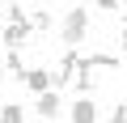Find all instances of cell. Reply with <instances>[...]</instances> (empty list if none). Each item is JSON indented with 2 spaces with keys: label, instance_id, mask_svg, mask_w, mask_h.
Here are the masks:
<instances>
[{
  "label": "cell",
  "instance_id": "cell-1",
  "mask_svg": "<svg viewBox=\"0 0 127 123\" xmlns=\"http://www.w3.org/2000/svg\"><path fill=\"white\" fill-rule=\"evenodd\" d=\"M85 34H89V9H68L64 21H59V38L68 42V47H81Z\"/></svg>",
  "mask_w": 127,
  "mask_h": 123
},
{
  "label": "cell",
  "instance_id": "cell-2",
  "mask_svg": "<svg viewBox=\"0 0 127 123\" xmlns=\"http://www.w3.org/2000/svg\"><path fill=\"white\" fill-rule=\"evenodd\" d=\"M81 59H85V55H81L76 47H68V51L59 55V72H55V89H64V85H72V81H76V68H81Z\"/></svg>",
  "mask_w": 127,
  "mask_h": 123
},
{
  "label": "cell",
  "instance_id": "cell-3",
  "mask_svg": "<svg viewBox=\"0 0 127 123\" xmlns=\"http://www.w3.org/2000/svg\"><path fill=\"white\" fill-rule=\"evenodd\" d=\"M72 85H76L81 98H89V93L97 89V68H93V59H89V55L81 59V68H76V81H72Z\"/></svg>",
  "mask_w": 127,
  "mask_h": 123
},
{
  "label": "cell",
  "instance_id": "cell-4",
  "mask_svg": "<svg viewBox=\"0 0 127 123\" xmlns=\"http://www.w3.org/2000/svg\"><path fill=\"white\" fill-rule=\"evenodd\" d=\"M26 89H34V93H51V89H55V72H47V68H30Z\"/></svg>",
  "mask_w": 127,
  "mask_h": 123
},
{
  "label": "cell",
  "instance_id": "cell-5",
  "mask_svg": "<svg viewBox=\"0 0 127 123\" xmlns=\"http://www.w3.org/2000/svg\"><path fill=\"white\" fill-rule=\"evenodd\" d=\"M30 30L34 26H4V47L9 51H21V42L30 38Z\"/></svg>",
  "mask_w": 127,
  "mask_h": 123
},
{
  "label": "cell",
  "instance_id": "cell-6",
  "mask_svg": "<svg viewBox=\"0 0 127 123\" xmlns=\"http://www.w3.org/2000/svg\"><path fill=\"white\" fill-rule=\"evenodd\" d=\"M68 115H72V123H93V119H97V106H93V98H81Z\"/></svg>",
  "mask_w": 127,
  "mask_h": 123
},
{
  "label": "cell",
  "instance_id": "cell-7",
  "mask_svg": "<svg viewBox=\"0 0 127 123\" xmlns=\"http://www.w3.org/2000/svg\"><path fill=\"white\" fill-rule=\"evenodd\" d=\"M38 115H47V119H59V89H51V93H38Z\"/></svg>",
  "mask_w": 127,
  "mask_h": 123
},
{
  "label": "cell",
  "instance_id": "cell-8",
  "mask_svg": "<svg viewBox=\"0 0 127 123\" xmlns=\"http://www.w3.org/2000/svg\"><path fill=\"white\" fill-rule=\"evenodd\" d=\"M4 72H9L13 81H21V85H26V77H30V72H26V64H21V51H9V59H4Z\"/></svg>",
  "mask_w": 127,
  "mask_h": 123
},
{
  "label": "cell",
  "instance_id": "cell-9",
  "mask_svg": "<svg viewBox=\"0 0 127 123\" xmlns=\"http://www.w3.org/2000/svg\"><path fill=\"white\" fill-rule=\"evenodd\" d=\"M0 123H26V110H21L17 102H9V106H0Z\"/></svg>",
  "mask_w": 127,
  "mask_h": 123
},
{
  "label": "cell",
  "instance_id": "cell-10",
  "mask_svg": "<svg viewBox=\"0 0 127 123\" xmlns=\"http://www.w3.org/2000/svg\"><path fill=\"white\" fill-rule=\"evenodd\" d=\"M30 26H34V30H51V26H55L51 9H34V13H30Z\"/></svg>",
  "mask_w": 127,
  "mask_h": 123
},
{
  "label": "cell",
  "instance_id": "cell-11",
  "mask_svg": "<svg viewBox=\"0 0 127 123\" xmlns=\"http://www.w3.org/2000/svg\"><path fill=\"white\" fill-rule=\"evenodd\" d=\"M97 72H119V55H89Z\"/></svg>",
  "mask_w": 127,
  "mask_h": 123
},
{
  "label": "cell",
  "instance_id": "cell-12",
  "mask_svg": "<svg viewBox=\"0 0 127 123\" xmlns=\"http://www.w3.org/2000/svg\"><path fill=\"white\" fill-rule=\"evenodd\" d=\"M4 13H9V26H30V13H26L21 4H9Z\"/></svg>",
  "mask_w": 127,
  "mask_h": 123
},
{
  "label": "cell",
  "instance_id": "cell-13",
  "mask_svg": "<svg viewBox=\"0 0 127 123\" xmlns=\"http://www.w3.org/2000/svg\"><path fill=\"white\" fill-rule=\"evenodd\" d=\"M110 123H127V102H119V106L110 110Z\"/></svg>",
  "mask_w": 127,
  "mask_h": 123
},
{
  "label": "cell",
  "instance_id": "cell-14",
  "mask_svg": "<svg viewBox=\"0 0 127 123\" xmlns=\"http://www.w3.org/2000/svg\"><path fill=\"white\" fill-rule=\"evenodd\" d=\"M93 4H97V13H114V9H119V0H93Z\"/></svg>",
  "mask_w": 127,
  "mask_h": 123
},
{
  "label": "cell",
  "instance_id": "cell-15",
  "mask_svg": "<svg viewBox=\"0 0 127 123\" xmlns=\"http://www.w3.org/2000/svg\"><path fill=\"white\" fill-rule=\"evenodd\" d=\"M119 47L127 51V21H123V34H119Z\"/></svg>",
  "mask_w": 127,
  "mask_h": 123
},
{
  "label": "cell",
  "instance_id": "cell-16",
  "mask_svg": "<svg viewBox=\"0 0 127 123\" xmlns=\"http://www.w3.org/2000/svg\"><path fill=\"white\" fill-rule=\"evenodd\" d=\"M123 17H127V4H123Z\"/></svg>",
  "mask_w": 127,
  "mask_h": 123
},
{
  "label": "cell",
  "instance_id": "cell-17",
  "mask_svg": "<svg viewBox=\"0 0 127 123\" xmlns=\"http://www.w3.org/2000/svg\"><path fill=\"white\" fill-rule=\"evenodd\" d=\"M0 72H4V64H0Z\"/></svg>",
  "mask_w": 127,
  "mask_h": 123
}]
</instances>
